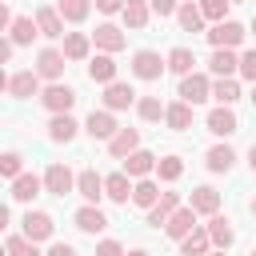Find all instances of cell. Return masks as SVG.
I'll use <instances>...</instances> for the list:
<instances>
[{
    "label": "cell",
    "instance_id": "9",
    "mask_svg": "<svg viewBox=\"0 0 256 256\" xmlns=\"http://www.w3.org/2000/svg\"><path fill=\"white\" fill-rule=\"evenodd\" d=\"M20 224H24V232H20V236H28L32 244H40V240H48V236H52V228H56L48 212H32V208L24 212V220H20Z\"/></svg>",
    "mask_w": 256,
    "mask_h": 256
},
{
    "label": "cell",
    "instance_id": "59",
    "mask_svg": "<svg viewBox=\"0 0 256 256\" xmlns=\"http://www.w3.org/2000/svg\"><path fill=\"white\" fill-rule=\"evenodd\" d=\"M252 256H256V248H252Z\"/></svg>",
    "mask_w": 256,
    "mask_h": 256
},
{
    "label": "cell",
    "instance_id": "27",
    "mask_svg": "<svg viewBox=\"0 0 256 256\" xmlns=\"http://www.w3.org/2000/svg\"><path fill=\"white\" fill-rule=\"evenodd\" d=\"M76 132H80V124L72 116H52L48 120V140H56V144H72Z\"/></svg>",
    "mask_w": 256,
    "mask_h": 256
},
{
    "label": "cell",
    "instance_id": "58",
    "mask_svg": "<svg viewBox=\"0 0 256 256\" xmlns=\"http://www.w3.org/2000/svg\"><path fill=\"white\" fill-rule=\"evenodd\" d=\"M252 104H256V88H252Z\"/></svg>",
    "mask_w": 256,
    "mask_h": 256
},
{
    "label": "cell",
    "instance_id": "32",
    "mask_svg": "<svg viewBox=\"0 0 256 256\" xmlns=\"http://www.w3.org/2000/svg\"><path fill=\"white\" fill-rule=\"evenodd\" d=\"M212 240H208V228H192L184 240H180V256H208Z\"/></svg>",
    "mask_w": 256,
    "mask_h": 256
},
{
    "label": "cell",
    "instance_id": "45",
    "mask_svg": "<svg viewBox=\"0 0 256 256\" xmlns=\"http://www.w3.org/2000/svg\"><path fill=\"white\" fill-rule=\"evenodd\" d=\"M96 256H124V248H120L116 240H100V244H96Z\"/></svg>",
    "mask_w": 256,
    "mask_h": 256
},
{
    "label": "cell",
    "instance_id": "12",
    "mask_svg": "<svg viewBox=\"0 0 256 256\" xmlns=\"http://www.w3.org/2000/svg\"><path fill=\"white\" fill-rule=\"evenodd\" d=\"M188 208H192L196 216H216V212H220V192H216V188H208V184H200V188H192Z\"/></svg>",
    "mask_w": 256,
    "mask_h": 256
},
{
    "label": "cell",
    "instance_id": "43",
    "mask_svg": "<svg viewBox=\"0 0 256 256\" xmlns=\"http://www.w3.org/2000/svg\"><path fill=\"white\" fill-rule=\"evenodd\" d=\"M240 76H244V80H252V84H256V48H252V52H244V56H240Z\"/></svg>",
    "mask_w": 256,
    "mask_h": 256
},
{
    "label": "cell",
    "instance_id": "13",
    "mask_svg": "<svg viewBox=\"0 0 256 256\" xmlns=\"http://www.w3.org/2000/svg\"><path fill=\"white\" fill-rule=\"evenodd\" d=\"M92 40H96V48L100 52H120L124 44H128V36H124V28H116V24H96V32H92Z\"/></svg>",
    "mask_w": 256,
    "mask_h": 256
},
{
    "label": "cell",
    "instance_id": "49",
    "mask_svg": "<svg viewBox=\"0 0 256 256\" xmlns=\"http://www.w3.org/2000/svg\"><path fill=\"white\" fill-rule=\"evenodd\" d=\"M4 28H12V12H8V4L0 0V32H4Z\"/></svg>",
    "mask_w": 256,
    "mask_h": 256
},
{
    "label": "cell",
    "instance_id": "29",
    "mask_svg": "<svg viewBox=\"0 0 256 256\" xmlns=\"http://www.w3.org/2000/svg\"><path fill=\"white\" fill-rule=\"evenodd\" d=\"M164 120H168L172 132H188V128H192V104H184V100L168 104V108H164Z\"/></svg>",
    "mask_w": 256,
    "mask_h": 256
},
{
    "label": "cell",
    "instance_id": "16",
    "mask_svg": "<svg viewBox=\"0 0 256 256\" xmlns=\"http://www.w3.org/2000/svg\"><path fill=\"white\" fill-rule=\"evenodd\" d=\"M124 176H136V180H144L148 172H156V156L152 152H144V148H136L132 156H124V168H120Z\"/></svg>",
    "mask_w": 256,
    "mask_h": 256
},
{
    "label": "cell",
    "instance_id": "19",
    "mask_svg": "<svg viewBox=\"0 0 256 256\" xmlns=\"http://www.w3.org/2000/svg\"><path fill=\"white\" fill-rule=\"evenodd\" d=\"M72 220H76V228H80V232H92V236L108 228V216H104L96 204H84V208H76V216H72Z\"/></svg>",
    "mask_w": 256,
    "mask_h": 256
},
{
    "label": "cell",
    "instance_id": "1",
    "mask_svg": "<svg viewBox=\"0 0 256 256\" xmlns=\"http://www.w3.org/2000/svg\"><path fill=\"white\" fill-rule=\"evenodd\" d=\"M204 36H208V44H212V48H232V52H236V48L244 44L248 28H244V24H236V20H224V24H212Z\"/></svg>",
    "mask_w": 256,
    "mask_h": 256
},
{
    "label": "cell",
    "instance_id": "40",
    "mask_svg": "<svg viewBox=\"0 0 256 256\" xmlns=\"http://www.w3.org/2000/svg\"><path fill=\"white\" fill-rule=\"evenodd\" d=\"M136 112H140V120H148V124H156V120L164 116V104H160L156 96H144V100H136Z\"/></svg>",
    "mask_w": 256,
    "mask_h": 256
},
{
    "label": "cell",
    "instance_id": "5",
    "mask_svg": "<svg viewBox=\"0 0 256 256\" xmlns=\"http://www.w3.org/2000/svg\"><path fill=\"white\" fill-rule=\"evenodd\" d=\"M84 132H88L92 140H104V144H108V140L120 132V124H116V116H112V112H104V108L96 112V108H92V112H88V120H84Z\"/></svg>",
    "mask_w": 256,
    "mask_h": 256
},
{
    "label": "cell",
    "instance_id": "36",
    "mask_svg": "<svg viewBox=\"0 0 256 256\" xmlns=\"http://www.w3.org/2000/svg\"><path fill=\"white\" fill-rule=\"evenodd\" d=\"M164 60H168V72H176V76H188V72L196 68V56H192V48H172Z\"/></svg>",
    "mask_w": 256,
    "mask_h": 256
},
{
    "label": "cell",
    "instance_id": "18",
    "mask_svg": "<svg viewBox=\"0 0 256 256\" xmlns=\"http://www.w3.org/2000/svg\"><path fill=\"white\" fill-rule=\"evenodd\" d=\"M180 208V192H160V200L148 208V224L152 228H160V224H168V216Z\"/></svg>",
    "mask_w": 256,
    "mask_h": 256
},
{
    "label": "cell",
    "instance_id": "60",
    "mask_svg": "<svg viewBox=\"0 0 256 256\" xmlns=\"http://www.w3.org/2000/svg\"><path fill=\"white\" fill-rule=\"evenodd\" d=\"M232 4H240V0H232Z\"/></svg>",
    "mask_w": 256,
    "mask_h": 256
},
{
    "label": "cell",
    "instance_id": "26",
    "mask_svg": "<svg viewBox=\"0 0 256 256\" xmlns=\"http://www.w3.org/2000/svg\"><path fill=\"white\" fill-rule=\"evenodd\" d=\"M60 52H64V60H88V52H92V36H88V32H68Z\"/></svg>",
    "mask_w": 256,
    "mask_h": 256
},
{
    "label": "cell",
    "instance_id": "11",
    "mask_svg": "<svg viewBox=\"0 0 256 256\" xmlns=\"http://www.w3.org/2000/svg\"><path fill=\"white\" fill-rule=\"evenodd\" d=\"M208 132L212 136H232V132H240V120H236V112L232 108H224V104H216L212 112H208Z\"/></svg>",
    "mask_w": 256,
    "mask_h": 256
},
{
    "label": "cell",
    "instance_id": "6",
    "mask_svg": "<svg viewBox=\"0 0 256 256\" xmlns=\"http://www.w3.org/2000/svg\"><path fill=\"white\" fill-rule=\"evenodd\" d=\"M44 192H52V196H68V192H76V176H72V168H68V164H48V172H44Z\"/></svg>",
    "mask_w": 256,
    "mask_h": 256
},
{
    "label": "cell",
    "instance_id": "56",
    "mask_svg": "<svg viewBox=\"0 0 256 256\" xmlns=\"http://www.w3.org/2000/svg\"><path fill=\"white\" fill-rule=\"evenodd\" d=\"M252 36H256V16H252Z\"/></svg>",
    "mask_w": 256,
    "mask_h": 256
},
{
    "label": "cell",
    "instance_id": "34",
    "mask_svg": "<svg viewBox=\"0 0 256 256\" xmlns=\"http://www.w3.org/2000/svg\"><path fill=\"white\" fill-rule=\"evenodd\" d=\"M156 200H160V184H156V180L144 176V180L132 184V204H136V208H152Z\"/></svg>",
    "mask_w": 256,
    "mask_h": 256
},
{
    "label": "cell",
    "instance_id": "22",
    "mask_svg": "<svg viewBox=\"0 0 256 256\" xmlns=\"http://www.w3.org/2000/svg\"><path fill=\"white\" fill-rule=\"evenodd\" d=\"M88 80H92V84H112V80H116V60H112L108 52L92 56V60H88Z\"/></svg>",
    "mask_w": 256,
    "mask_h": 256
},
{
    "label": "cell",
    "instance_id": "51",
    "mask_svg": "<svg viewBox=\"0 0 256 256\" xmlns=\"http://www.w3.org/2000/svg\"><path fill=\"white\" fill-rule=\"evenodd\" d=\"M248 168H252V172H256V144H252V148H248Z\"/></svg>",
    "mask_w": 256,
    "mask_h": 256
},
{
    "label": "cell",
    "instance_id": "20",
    "mask_svg": "<svg viewBox=\"0 0 256 256\" xmlns=\"http://www.w3.org/2000/svg\"><path fill=\"white\" fill-rule=\"evenodd\" d=\"M36 28H40V36H48V40L64 36V20H60V12H56V8H48V4H40V8H36Z\"/></svg>",
    "mask_w": 256,
    "mask_h": 256
},
{
    "label": "cell",
    "instance_id": "2",
    "mask_svg": "<svg viewBox=\"0 0 256 256\" xmlns=\"http://www.w3.org/2000/svg\"><path fill=\"white\" fill-rule=\"evenodd\" d=\"M164 68H168V60H164L160 52H152V48L132 52V76H136V80H160Z\"/></svg>",
    "mask_w": 256,
    "mask_h": 256
},
{
    "label": "cell",
    "instance_id": "47",
    "mask_svg": "<svg viewBox=\"0 0 256 256\" xmlns=\"http://www.w3.org/2000/svg\"><path fill=\"white\" fill-rule=\"evenodd\" d=\"M96 8L112 16V12H120V8H124V0H96Z\"/></svg>",
    "mask_w": 256,
    "mask_h": 256
},
{
    "label": "cell",
    "instance_id": "3",
    "mask_svg": "<svg viewBox=\"0 0 256 256\" xmlns=\"http://www.w3.org/2000/svg\"><path fill=\"white\" fill-rule=\"evenodd\" d=\"M184 104H204V100H212V80L204 76V72H188V76H180V92H176Z\"/></svg>",
    "mask_w": 256,
    "mask_h": 256
},
{
    "label": "cell",
    "instance_id": "7",
    "mask_svg": "<svg viewBox=\"0 0 256 256\" xmlns=\"http://www.w3.org/2000/svg\"><path fill=\"white\" fill-rule=\"evenodd\" d=\"M36 76H44V80H60L64 76V52L60 48H40L36 52Z\"/></svg>",
    "mask_w": 256,
    "mask_h": 256
},
{
    "label": "cell",
    "instance_id": "28",
    "mask_svg": "<svg viewBox=\"0 0 256 256\" xmlns=\"http://www.w3.org/2000/svg\"><path fill=\"white\" fill-rule=\"evenodd\" d=\"M176 20H180V32H204L200 4H192V0H180V8H176Z\"/></svg>",
    "mask_w": 256,
    "mask_h": 256
},
{
    "label": "cell",
    "instance_id": "14",
    "mask_svg": "<svg viewBox=\"0 0 256 256\" xmlns=\"http://www.w3.org/2000/svg\"><path fill=\"white\" fill-rule=\"evenodd\" d=\"M192 228H196V212H192L188 204H180V208L168 216V224H164V236H172V240H184Z\"/></svg>",
    "mask_w": 256,
    "mask_h": 256
},
{
    "label": "cell",
    "instance_id": "46",
    "mask_svg": "<svg viewBox=\"0 0 256 256\" xmlns=\"http://www.w3.org/2000/svg\"><path fill=\"white\" fill-rule=\"evenodd\" d=\"M48 256H76V248H72L68 240H56V244L48 248Z\"/></svg>",
    "mask_w": 256,
    "mask_h": 256
},
{
    "label": "cell",
    "instance_id": "37",
    "mask_svg": "<svg viewBox=\"0 0 256 256\" xmlns=\"http://www.w3.org/2000/svg\"><path fill=\"white\" fill-rule=\"evenodd\" d=\"M212 100H216V104H224V108H232V104L240 100V84H236L232 76L216 80V84H212Z\"/></svg>",
    "mask_w": 256,
    "mask_h": 256
},
{
    "label": "cell",
    "instance_id": "15",
    "mask_svg": "<svg viewBox=\"0 0 256 256\" xmlns=\"http://www.w3.org/2000/svg\"><path fill=\"white\" fill-rule=\"evenodd\" d=\"M76 192H80L88 204H96V200L104 196V176H100L96 168H84V172H76Z\"/></svg>",
    "mask_w": 256,
    "mask_h": 256
},
{
    "label": "cell",
    "instance_id": "53",
    "mask_svg": "<svg viewBox=\"0 0 256 256\" xmlns=\"http://www.w3.org/2000/svg\"><path fill=\"white\" fill-rule=\"evenodd\" d=\"M128 256H148V252H144V248H136V252H128Z\"/></svg>",
    "mask_w": 256,
    "mask_h": 256
},
{
    "label": "cell",
    "instance_id": "55",
    "mask_svg": "<svg viewBox=\"0 0 256 256\" xmlns=\"http://www.w3.org/2000/svg\"><path fill=\"white\" fill-rule=\"evenodd\" d=\"M0 256H8V248H4V244H0Z\"/></svg>",
    "mask_w": 256,
    "mask_h": 256
},
{
    "label": "cell",
    "instance_id": "52",
    "mask_svg": "<svg viewBox=\"0 0 256 256\" xmlns=\"http://www.w3.org/2000/svg\"><path fill=\"white\" fill-rule=\"evenodd\" d=\"M8 80H12V76H4V68H0V92H8Z\"/></svg>",
    "mask_w": 256,
    "mask_h": 256
},
{
    "label": "cell",
    "instance_id": "33",
    "mask_svg": "<svg viewBox=\"0 0 256 256\" xmlns=\"http://www.w3.org/2000/svg\"><path fill=\"white\" fill-rule=\"evenodd\" d=\"M8 32H12V36H8L12 44H32V40L40 36V28H36L32 16H12V28H8Z\"/></svg>",
    "mask_w": 256,
    "mask_h": 256
},
{
    "label": "cell",
    "instance_id": "38",
    "mask_svg": "<svg viewBox=\"0 0 256 256\" xmlns=\"http://www.w3.org/2000/svg\"><path fill=\"white\" fill-rule=\"evenodd\" d=\"M156 176H160L164 184L180 180V176H184V160H180V156H164V160H156Z\"/></svg>",
    "mask_w": 256,
    "mask_h": 256
},
{
    "label": "cell",
    "instance_id": "30",
    "mask_svg": "<svg viewBox=\"0 0 256 256\" xmlns=\"http://www.w3.org/2000/svg\"><path fill=\"white\" fill-rule=\"evenodd\" d=\"M204 164H208V172H232L236 152H232L228 144H212V148H208V156H204Z\"/></svg>",
    "mask_w": 256,
    "mask_h": 256
},
{
    "label": "cell",
    "instance_id": "35",
    "mask_svg": "<svg viewBox=\"0 0 256 256\" xmlns=\"http://www.w3.org/2000/svg\"><path fill=\"white\" fill-rule=\"evenodd\" d=\"M56 12H60V20H68V24H80V20H88L92 4H88V0H56Z\"/></svg>",
    "mask_w": 256,
    "mask_h": 256
},
{
    "label": "cell",
    "instance_id": "23",
    "mask_svg": "<svg viewBox=\"0 0 256 256\" xmlns=\"http://www.w3.org/2000/svg\"><path fill=\"white\" fill-rule=\"evenodd\" d=\"M8 92H12L16 100H28V96L40 92V76H36L32 68H24V72H16V76L8 80Z\"/></svg>",
    "mask_w": 256,
    "mask_h": 256
},
{
    "label": "cell",
    "instance_id": "48",
    "mask_svg": "<svg viewBox=\"0 0 256 256\" xmlns=\"http://www.w3.org/2000/svg\"><path fill=\"white\" fill-rule=\"evenodd\" d=\"M12 48H16V44H12V40H4V36H0V68H4V64H8V60H12Z\"/></svg>",
    "mask_w": 256,
    "mask_h": 256
},
{
    "label": "cell",
    "instance_id": "50",
    "mask_svg": "<svg viewBox=\"0 0 256 256\" xmlns=\"http://www.w3.org/2000/svg\"><path fill=\"white\" fill-rule=\"evenodd\" d=\"M8 228V204H0V232Z\"/></svg>",
    "mask_w": 256,
    "mask_h": 256
},
{
    "label": "cell",
    "instance_id": "44",
    "mask_svg": "<svg viewBox=\"0 0 256 256\" xmlns=\"http://www.w3.org/2000/svg\"><path fill=\"white\" fill-rule=\"evenodd\" d=\"M148 8L164 20V16H176V8H180V0H148Z\"/></svg>",
    "mask_w": 256,
    "mask_h": 256
},
{
    "label": "cell",
    "instance_id": "4",
    "mask_svg": "<svg viewBox=\"0 0 256 256\" xmlns=\"http://www.w3.org/2000/svg\"><path fill=\"white\" fill-rule=\"evenodd\" d=\"M40 104H44L52 116H68V112H72V104H76V92H72L68 84H60V80H56V84H48V88L40 92Z\"/></svg>",
    "mask_w": 256,
    "mask_h": 256
},
{
    "label": "cell",
    "instance_id": "17",
    "mask_svg": "<svg viewBox=\"0 0 256 256\" xmlns=\"http://www.w3.org/2000/svg\"><path fill=\"white\" fill-rule=\"evenodd\" d=\"M40 188H44V180H40V176H32V172H20V176L12 180V200H20V204H32V200L40 196Z\"/></svg>",
    "mask_w": 256,
    "mask_h": 256
},
{
    "label": "cell",
    "instance_id": "54",
    "mask_svg": "<svg viewBox=\"0 0 256 256\" xmlns=\"http://www.w3.org/2000/svg\"><path fill=\"white\" fill-rule=\"evenodd\" d=\"M248 208H252V216H256V196H252V200H248Z\"/></svg>",
    "mask_w": 256,
    "mask_h": 256
},
{
    "label": "cell",
    "instance_id": "42",
    "mask_svg": "<svg viewBox=\"0 0 256 256\" xmlns=\"http://www.w3.org/2000/svg\"><path fill=\"white\" fill-rule=\"evenodd\" d=\"M20 168H24V156H20V152H4V156H0V176L16 180V176H20Z\"/></svg>",
    "mask_w": 256,
    "mask_h": 256
},
{
    "label": "cell",
    "instance_id": "39",
    "mask_svg": "<svg viewBox=\"0 0 256 256\" xmlns=\"http://www.w3.org/2000/svg\"><path fill=\"white\" fill-rule=\"evenodd\" d=\"M196 4H200V16L212 20V24H224V16L232 8V0H196Z\"/></svg>",
    "mask_w": 256,
    "mask_h": 256
},
{
    "label": "cell",
    "instance_id": "10",
    "mask_svg": "<svg viewBox=\"0 0 256 256\" xmlns=\"http://www.w3.org/2000/svg\"><path fill=\"white\" fill-rule=\"evenodd\" d=\"M204 228H208V240H212V248H216V252H228V248H232L236 232H232V220H228V216H220V212H216V216H208V224H204Z\"/></svg>",
    "mask_w": 256,
    "mask_h": 256
},
{
    "label": "cell",
    "instance_id": "31",
    "mask_svg": "<svg viewBox=\"0 0 256 256\" xmlns=\"http://www.w3.org/2000/svg\"><path fill=\"white\" fill-rule=\"evenodd\" d=\"M104 196L116 200V204H128V200H132V184H128V176H124V172L104 176Z\"/></svg>",
    "mask_w": 256,
    "mask_h": 256
},
{
    "label": "cell",
    "instance_id": "24",
    "mask_svg": "<svg viewBox=\"0 0 256 256\" xmlns=\"http://www.w3.org/2000/svg\"><path fill=\"white\" fill-rule=\"evenodd\" d=\"M136 148H140V132H136V128H120V132H116V136L108 140V152H112L116 160H124V156H132Z\"/></svg>",
    "mask_w": 256,
    "mask_h": 256
},
{
    "label": "cell",
    "instance_id": "57",
    "mask_svg": "<svg viewBox=\"0 0 256 256\" xmlns=\"http://www.w3.org/2000/svg\"><path fill=\"white\" fill-rule=\"evenodd\" d=\"M208 256H228V252H208Z\"/></svg>",
    "mask_w": 256,
    "mask_h": 256
},
{
    "label": "cell",
    "instance_id": "41",
    "mask_svg": "<svg viewBox=\"0 0 256 256\" xmlns=\"http://www.w3.org/2000/svg\"><path fill=\"white\" fill-rule=\"evenodd\" d=\"M4 248H8V256H40V248H36L28 236H8Z\"/></svg>",
    "mask_w": 256,
    "mask_h": 256
},
{
    "label": "cell",
    "instance_id": "8",
    "mask_svg": "<svg viewBox=\"0 0 256 256\" xmlns=\"http://www.w3.org/2000/svg\"><path fill=\"white\" fill-rule=\"evenodd\" d=\"M132 104H136L132 84H120V80L104 84V112H124V108H132Z\"/></svg>",
    "mask_w": 256,
    "mask_h": 256
},
{
    "label": "cell",
    "instance_id": "25",
    "mask_svg": "<svg viewBox=\"0 0 256 256\" xmlns=\"http://www.w3.org/2000/svg\"><path fill=\"white\" fill-rule=\"evenodd\" d=\"M120 16H124V24H128L132 32H140V28H148V16H152V8H148V0H124Z\"/></svg>",
    "mask_w": 256,
    "mask_h": 256
},
{
    "label": "cell",
    "instance_id": "21",
    "mask_svg": "<svg viewBox=\"0 0 256 256\" xmlns=\"http://www.w3.org/2000/svg\"><path fill=\"white\" fill-rule=\"evenodd\" d=\"M208 68L216 72V80H224V76L240 72V56H236L232 48H212V60H208Z\"/></svg>",
    "mask_w": 256,
    "mask_h": 256
}]
</instances>
